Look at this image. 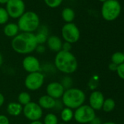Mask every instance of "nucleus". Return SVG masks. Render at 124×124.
Wrapping results in <instances>:
<instances>
[{"instance_id":"obj_36","label":"nucleus","mask_w":124,"mask_h":124,"mask_svg":"<svg viewBox=\"0 0 124 124\" xmlns=\"http://www.w3.org/2000/svg\"><path fill=\"white\" fill-rule=\"evenodd\" d=\"M29 124H43V123L40 120H36V121H32Z\"/></svg>"},{"instance_id":"obj_11","label":"nucleus","mask_w":124,"mask_h":124,"mask_svg":"<svg viewBox=\"0 0 124 124\" xmlns=\"http://www.w3.org/2000/svg\"><path fill=\"white\" fill-rule=\"evenodd\" d=\"M22 67L29 74L40 72L41 70V64L39 59L32 55H27L23 58L22 61Z\"/></svg>"},{"instance_id":"obj_12","label":"nucleus","mask_w":124,"mask_h":124,"mask_svg":"<svg viewBox=\"0 0 124 124\" xmlns=\"http://www.w3.org/2000/svg\"><path fill=\"white\" fill-rule=\"evenodd\" d=\"M64 91L65 88L64 86L60 82L57 81L50 82L46 87V94L55 100L61 99Z\"/></svg>"},{"instance_id":"obj_10","label":"nucleus","mask_w":124,"mask_h":124,"mask_svg":"<svg viewBox=\"0 0 124 124\" xmlns=\"http://www.w3.org/2000/svg\"><path fill=\"white\" fill-rule=\"evenodd\" d=\"M5 9L10 18L18 19L26 12L25 2L23 0H9Z\"/></svg>"},{"instance_id":"obj_22","label":"nucleus","mask_w":124,"mask_h":124,"mask_svg":"<svg viewBox=\"0 0 124 124\" xmlns=\"http://www.w3.org/2000/svg\"><path fill=\"white\" fill-rule=\"evenodd\" d=\"M115 101L111 98H108L104 99L101 109H103V110L105 112H110L115 109Z\"/></svg>"},{"instance_id":"obj_15","label":"nucleus","mask_w":124,"mask_h":124,"mask_svg":"<svg viewBox=\"0 0 124 124\" xmlns=\"http://www.w3.org/2000/svg\"><path fill=\"white\" fill-rule=\"evenodd\" d=\"M56 100L48 95H42L38 99V104L42 109H53L55 108Z\"/></svg>"},{"instance_id":"obj_24","label":"nucleus","mask_w":124,"mask_h":124,"mask_svg":"<svg viewBox=\"0 0 124 124\" xmlns=\"http://www.w3.org/2000/svg\"><path fill=\"white\" fill-rule=\"evenodd\" d=\"M9 15L5 8L0 7V25L7 24L9 21Z\"/></svg>"},{"instance_id":"obj_20","label":"nucleus","mask_w":124,"mask_h":124,"mask_svg":"<svg viewBox=\"0 0 124 124\" xmlns=\"http://www.w3.org/2000/svg\"><path fill=\"white\" fill-rule=\"evenodd\" d=\"M31 101V96L29 92L22 91L18 96V102L23 107Z\"/></svg>"},{"instance_id":"obj_17","label":"nucleus","mask_w":124,"mask_h":124,"mask_svg":"<svg viewBox=\"0 0 124 124\" xmlns=\"http://www.w3.org/2000/svg\"><path fill=\"white\" fill-rule=\"evenodd\" d=\"M19 28L17 23H9L5 24L4 29H3V32L4 34L10 38H13L16 36H17L19 34Z\"/></svg>"},{"instance_id":"obj_26","label":"nucleus","mask_w":124,"mask_h":124,"mask_svg":"<svg viewBox=\"0 0 124 124\" xmlns=\"http://www.w3.org/2000/svg\"><path fill=\"white\" fill-rule=\"evenodd\" d=\"M64 0H44L45 5L50 8H56L59 7Z\"/></svg>"},{"instance_id":"obj_29","label":"nucleus","mask_w":124,"mask_h":124,"mask_svg":"<svg viewBox=\"0 0 124 124\" xmlns=\"http://www.w3.org/2000/svg\"><path fill=\"white\" fill-rule=\"evenodd\" d=\"M72 50V44L67 42H64L62 44V47L61 50L67 51V52H71Z\"/></svg>"},{"instance_id":"obj_6","label":"nucleus","mask_w":124,"mask_h":124,"mask_svg":"<svg viewBox=\"0 0 124 124\" xmlns=\"http://www.w3.org/2000/svg\"><path fill=\"white\" fill-rule=\"evenodd\" d=\"M95 117V110L88 104H83L74 111V119L80 124L90 123Z\"/></svg>"},{"instance_id":"obj_31","label":"nucleus","mask_w":124,"mask_h":124,"mask_svg":"<svg viewBox=\"0 0 124 124\" xmlns=\"http://www.w3.org/2000/svg\"><path fill=\"white\" fill-rule=\"evenodd\" d=\"M37 53H38L39 54H42L45 52L46 50V47L44 45H37V47H36V50Z\"/></svg>"},{"instance_id":"obj_25","label":"nucleus","mask_w":124,"mask_h":124,"mask_svg":"<svg viewBox=\"0 0 124 124\" xmlns=\"http://www.w3.org/2000/svg\"><path fill=\"white\" fill-rule=\"evenodd\" d=\"M36 40L37 42V45H44L46 43L47 38H48V34L42 33V32H37L35 34Z\"/></svg>"},{"instance_id":"obj_28","label":"nucleus","mask_w":124,"mask_h":124,"mask_svg":"<svg viewBox=\"0 0 124 124\" xmlns=\"http://www.w3.org/2000/svg\"><path fill=\"white\" fill-rule=\"evenodd\" d=\"M116 72H117V74L118 77L120 79L124 80V63H123V64L117 66Z\"/></svg>"},{"instance_id":"obj_19","label":"nucleus","mask_w":124,"mask_h":124,"mask_svg":"<svg viewBox=\"0 0 124 124\" xmlns=\"http://www.w3.org/2000/svg\"><path fill=\"white\" fill-rule=\"evenodd\" d=\"M60 117L64 123H69L74 119V111L70 108L64 107L60 112Z\"/></svg>"},{"instance_id":"obj_9","label":"nucleus","mask_w":124,"mask_h":124,"mask_svg":"<svg viewBox=\"0 0 124 124\" xmlns=\"http://www.w3.org/2000/svg\"><path fill=\"white\" fill-rule=\"evenodd\" d=\"M24 117L30 120L36 121L40 120L43 115V109L40 107L38 103L34 101H31L23 107V112Z\"/></svg>"},{"instance_id":"obj_37","label":"nucleus","mask_w":124,"mask_h":124,"mask_svg":"<svg viewBox=\"0 0 124 124\" xmlns=\"http://www.w3.org/2000/svg\"><path fill=\"white\" fill-rule=\"evenodd\" d=\"M9 0H0V4L1 5H6Z\"/></svg>"},{"instance_id":"obj_33","label":"nucleus","mask_w":124,"mask_h":124,"mask_svg":"<svg viewBox=\"0 0 124 124\" xmlns=\"http://www.w3.org/2000/svg\"><path fill=\"white\" fill-rule=\"evenodd\" d=\"M5 96L2 93H0V107H2L3 106V104H5Z\"/></svg>"},{"instance_id":"obj_32","label":"nucleus","mask_w":124,"mask_h":124,"mask_svg":"<svg viewBox=\"0 0 124 124\" xmlns=\"http://www.w3.org/2000/svg\"><path fill=\"white\" fill-rule=\"evenodd\" d=\"M90 124H102L101 123V120L99 117H95L91 122H90Z\"/></svg>"},{"instance_id":"obj_16","label":"nucleus","mask_w":124,"mask_h":124,"mask_svg":"<svg viewBox=\"0 0 124 124\" xmlns=\"http://www.w3.org/2000/svg\"><path fill=\"white\" fill-rule=\"evenodd\" d=\"M23 107L18 101H12L7 106V112L11 116L17 117L23 112Z\"/></svg>"},{"instance_id":"obj_27","label":"nucleus","mask_w":124,"mask_h":124,"mask_svg":"<svg viewBox=\"0 0 124 124\" xmlns=\"http://www.w3.org/2000/svg\"><path fill=\"white\" fill-rule=\"evenodd\" d=\"M60 83L62 84V85L64 86V88L66 90V89L72 88L71 86L72 85V80L69 76H66V77H64L63 79H62L61 82H60Z\"/></svg>"},{"instance_id":"obj_14","label":"nucleus","mask_w":124,"mask_h":124,"mask_svg":"<svg viewBox=\"0 0 124 124\" xmlns=\"http://www.w3.org/2000/svg\"><path fill=\"white\" fill-rule=\"evenodd\" d=\"M46 44L49 50L53 52L58 53L61 50L63 42H62L61 39L59 37L56 35H52L48 37Z\"/></svg>"},{"instance_id":"obj_30","label":"nucleus","mask_w":124,"mask_h":124,"mask_svg":"<svg viewBox=\"0 0 124 124\" xmlns=\"http://www.w3.org/2000/svg\"><path fill=\"white\" fill-rule=\"evenodd\" d=\"M0 124H10V120L7 115L0 114Z\"/></svg>"},{"instance_id":"obj_3","label":"nucleus","mask_w":124,"mask_h":124,"mask_svg":"<svg viewBox=\"0 0 124 124\" xmlns=\"http://www.w3.org/2000/svg\"><path fill=\"white\" fill-rule=\"evenodd\" d=\"M85 99L86 96L83 90L77 88H70L65 90L61 97V101L64 107L76 109L84 104Z\"/></svg>"},{"instance_id":"obj_39","label":"nucleus","mask_w":124,"mask_h":124,"mask_svg":"<svg viewBox=\"0 0 124 124\" xmlns=\"http://www.w3.org/2000/svg\"><path fill=\"white\" fill-rule=\"evenodd\" d=\"M99 2H102V3H104V2H106V1H107V0H99Z\"/></svg>"},{"instance_id":"obj_38","label":"nucleus","mask_w":124,"mask_h":124,"mask_svg":"<svg viewBox=\"0 0 124 124\" xmlns=\"http://www.w3.org/2000/svg\"><path fill=\"white\" fill-rule=\"evenodd\" d=\"M102 124H116V123H114V122H110V121H109V122H105V123H102Z\"/></svg>"},{"instance_id":"obj_40","label":"nucleus","mask_w":124,"mask_h":124,"mask_svg":"<svg viewBox=\"0 0 124 124\" xmlns=\"http://www.w3.org/2000/svg\"><path fill=\"white\" fill-rule=\"evenodd\" d=\"M58 124H67V123H60Z\"/></svg>"},{"instance_id":"obj_41","label":"nucleus","mask_w":124,"mask_h":124,"mask_svg":"<svg viewBox=\"0 0 124 124\" xmlns=\"http://www.w3.org/2000/svg\"><path fill=\"white\" fill-rule=\"evenodd\" d=\"M123 54H124V53H123Z\"/></svg>"},{"instance_id":"obj_13","label":"nucleus","mask_w":124,"mask_h":124,"mask_svg":"<svg viewBox=\"0 0 124 124\" xmlns=\"http://www.w3.org/2000/svg\"><path fill=\"white\" fill-rule=\"evenodd\" d=\"M104 101L103 93L99 91H94L89 96V106L94 110H99L102 108Z\"/></svg>"},{"instance_id":"obj_34","label":"nucleus","mask_w":124,"mask_h":124,"mask_svg":"<svg viewBox=\"0 0 124 124\" xmlns=\"http://www.w3.org/2000/svg\"><path fill=\"white\" fill-rule=\"evenodd\" d=\"M117 65H116V64H115L113 63H111L109 65V69L111 71H116L117 70Z\"/></svg>"},{"instance_id":"obj_21","label":"nucleus","mask_w":124,"mask_h":124,"mask_svg":"<svg viewBox=\"0 0 124 124\" xmlns=\"http://www.w3.org/2000/svg\"><path fill=\"white\" fill-rule=\"evenodd\" d=\"M43 124H58V117L53 112H49L45 115L43 119Z\"/></svg>"},{"instance_id":"obj_8","label":"nucleus","mask_w":124,"mask_h":124,"mask_svg":"<svg viewBox=\"0 0 124 124\" xmlns=\"http://www.w3.org/2000/svg\"><path fill=\"white\" fill-rule=\"evenodd\" d=\"M45 78V75L42 72L29 73L24 80V85L29 91H38L44 85Z\"/></svg>"},{"instance_id":"obj_18","label":"nucleus","mask_w":124,"mask_h":124,"mask_svg":"<svg viewBox=\"0 0 124 124\" xmlns=\"http://www.w3.org/2000/svg\"><path fill=\"white\" fill-rule=\"evenodd\" d=\"M61 18L66 23H72L75 18V13L71 8H65L61 12Z\"/></svg>"},{"instance_id":"obj_5","label":"nucleus","mask_w":124,"mask_h":124,"mask_svg":"<svg viewBox=\"0 0 124 124\" xmlns=\"http://www.w3.org/2000/svg\"><path fill=\"white\" fill-rule=\"evenodd\" d=\"M121 10V5L117 0H107L101 5V14L105 21H113L119 17Z\"/></svg>"},{"instance_id":"obj_35","label":"nucleus","mask_w":124,"mask_h":124,"mask_svg":"<svg viewBox=\"0 0 124 124\" xmlns=\"http://www.w3.org/2000/svg\"><path fill=\"white\" fill-rule=\"evenodd\" d=\"M3 61H4V58H3V55L2 54V53L0 52V68L3 64Z\"/></svg>"},{"instance_id":"obj_4","label":"nucleus","mask_w":124,"mask_h":124,"mask_svg":"<svg viewBox=\"0 0 124 124\" xmlns=\"http://www.w3.org/2000/svg\"><path fill=\"white\" fill-rule=\"evenodd\" d=\"M17 24L21 32L34 33L40 26V20L36 13L27 11L18 18Z\"/></svg>"},{"instance_id":"obj_23","label":"nucleus","mask_w":124,"mask_h":124,"mask_svg":"<svg viewBox=\"0 0 124 124\" xmlns=\"http://www.w3.org/2000/svg\"><path fill=\"white\" fill-rule=\"evenodd\" d=\"M111 61H112V63H113L117 66L124 63V54H123V53L115 52V53L112 54V55L111 57Z\"/></svg>"},{"instance_id":"obj_1","label":"nucleus","mask_w":124,"mask_h":124,"mask_svg":"<svg viewBox=\"0 0 124 124\" xmlns=\"http://www.w3.org/2000/svg\"><path fill=\"white\" fill-rule=\"evenodd\" d=\"M37 42L34 33L21 32L13 38L11 47L13 50L21 55H29L35 51Z\"/></svg>"},{"instance_id":"obj_2","label":"nucleus","mask_w":124,"mask_h":124,"mask_svg":"<svg viewBox=\"0 0 124 124\" xmlns=\"http://www.w3.org/2000/svg\"><path fill=\"white\" fill-rule=\"evenodd\" d=\"M54 66L60 72L71 75L77 71L78 62L77 58L72 52L61 50L56 53L55 55Z\"/></svg>"},{"instance_id":"obj_7","label":"nucleus","mask_w":124,"mask_h":124,"mask_svg":"<svg viewBox=\"0 0 124 124\" xmlns=\"http://www.w3.org/2000/svg\"><path fill=\"white\" fill-rule=\"evenodd\" d=\"M61 37L64 42L74 44L80 39V31L74 23H65L61 28Z\"/></svg>"}]
</instances>
